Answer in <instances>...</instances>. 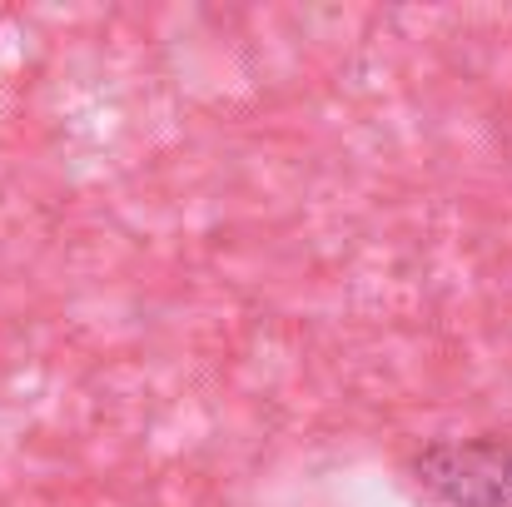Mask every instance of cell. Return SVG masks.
I'll return each mask as SVG.
<instances>
[{
  "mask_svg": "<svg viewBox=\"0 0 512 507\" xmlns=\"http://www.w3.org/2000/svg\"><path fill=\"white\" fill-rule=\"evenodd\" d=\"M413 483L438 507H512V438H448L413 458Z\"/></svg>",
  "mask_w": 512,
  "mask_h": 507,
  "instance_id": "1",
  "label": "cell"
}]
</instances>
